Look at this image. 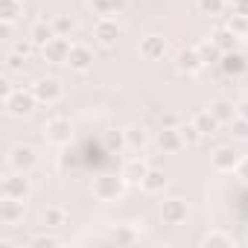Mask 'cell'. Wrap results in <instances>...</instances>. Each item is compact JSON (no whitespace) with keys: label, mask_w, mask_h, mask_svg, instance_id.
<instances>
[{"label":"cell","mask_w":248,"mask_h":248,"mask_svg":"<svg viewBox=\"0 0 248 248\" xmlns=\"http://www.w3.org/2000/svg\"><path fill=\"white\" fill-rule=\"evenodd\" d=\"M35 105H38V99H35L32 88H27V91L24 88H15L12 93L3 96V108H6L9 117H30L35 111Z\"/></svg>","instance_id":"obj_1"},{"label":"cell","mask_w":248,"mask_h":248,"mask_svg":"<svg viewBox=\"0 0 248 248\" xmlns=\"http://www.w3.org/2000/svg\"><path fill=\"white\" fill-rule=\"evenodd\" d=\"M126 178H123V172L120 175H105V178H93V184H91V193L99 199V202H120L123 199V193H126Z\"/></svg>","instance_id":"obj_2"},{"label":"cell","mask_w":248,"mask_h":248,"mask_svg":"<svg viewBox=\"0 0 248 248\" xmlns=\"http://www.w3.org/2000/svg\"><path fill=\"white\" fill-rule=\"evenodd\" d=\"M30 88H32L38 105H56V102L64 96V85H62L56 76H41V79H35Z\"/></svg>","instance_id":"obj_3"},{"label":"cell","mask_w":248,"mask_h":248,"mask_svg":"<svg viewBox=\"0 0 248 248\" xmlns=\"http://www.w3.org/2000/svg\"><path fill=\"white\" fill-rule=\"evenodd\" d=\"M6 164H9V170H15V172H27V175H30V172L38 167V152H35L32 146H27V143H18V146L9 149Z\"/></svg>","instance_id":"obj_4"},{"label":"cell","mask_w":248,"mask_h":248,"mask_svg":"<svg viewBox=\"0 0 248 248\" xmlns=\"http://www.w3.org/2000/svg\"><path fill=\"white\" fill-rule=\"evenodd\" d=\"M161 222L164 225H172V228H178V225H184L187 219H190V204L184 202V199H178V196H172V199H164L161 202Z\"/></svg>","instance_id":"obj_5"},{"label":"cell","mask_w":248,"mask_h":248,"mask_svg":"<svg viewBox=\"0 0 248 248\" xmlns=\"http://www.w3.org/2000/svg\"><path fill=\"white\" fill-rule=\"evenodd\" d=\"M44 138H47V143H53V146H67L70 138H73L70 120H67V117H50L47 126H44Z\"/></svg>","instance_id":"obj_6"},{"label":"cell","mask_w":248,"mask_h":248,"mask_svg":"<svg viewBox=\"0 0 248 248\" xmlns=\"http://www.w3.org/2000/svg\"><path fill=\"white\" fill-rule=\"evenodd\" d=\"M93 41L102 47V50H114L117 47V41H120V24L114 21V18H99L96 24H93Z\"/></svg>","instance_id":"obj_7"},{"label":"cell","mask_w":248,"mask_h":248,"mask_svg":"<svg viewBox=\"0 0 248 248\" xmlns=\"http://www.w3.org/2000/svg\"><path fill=\"white\" fill-rule=\"evenodd\" d=\"M0 193H3L6 199H21V202H27L30 193H32V184H30L27 172H15V170H12V172L3 178V187H0Z\"/></svg>","instance_id":"obj_8"},{"label":"cell","mask_w":248,"mask_h":248,"mask_svg":"<svg viewBox=\"0 0 248 248\" xmlns=\"http://www.w3.org/2000/svg\"><path fill=\"white\" fill-rule=\"evenodd\" d=\"M202 67H204V59H202L199 47H184L175 53V70L181 76H196Z\"/></svg>","instance_id":"obj_9"},{"label":"cell","mask_w":248,"mask_h":248,"mask_svg":"<svg viewBox=\"0 0 248 248\" xmlns=\"http://www.w3.org/2000/svg\"><path fill=\"white\" fill-rule=\"evenodd\" d=\"M70 38H64V35H56V38H50L44 47H41V56H44V62H50V64H67V56H70Z\"/></svg>","instance_id":"obj_10"},{"label":"cell","mask_w":248,"mask_h":248,"mask_svg":"<svg viewBox=\"0 0 248 248\" xmlns=\"http://www.w3.org/2000/svg\"><path fill=\"white\" fill-rule=\"evenodd\" d=\"M152 143H155V149H161L164 155H175V152H181V149H184L181 132H178V129H164V126L155 132Z\"/></svg>","instance_id":"obj_11"},{"label":"cell","mask_w":248,"mask_h":248,"mask_svg":"<svg viewBox=\"0 0 248 248\" xmlns=\"http://www.w3.org/2000/svg\"><path fill=\"white\" fill-rule=\"evenodd\" d=\"M167 50H170V44L164 35H146V38H140V47H138L140 59H146V62H161L167 56Z\"/></svg>","instance_id":"obj_12"},{"label":"cell","mask_w":248,"mask_h":248,"mask_svg":"<svg viewBox=\"0 0 248 248\" xmlns=\"http://www.w3.org/2000/svg\"><path fill=\"white\" fill-rule=\"evenodd\" d=\"M93 50L88 47V44H73L70 47V56H67V67L73 70V73H88L91 67H93Z\"/></svg>","instance_id":"obj_13"},{"label":"cell","mask_w":248,"mask_h":248,"mask_svg":"<svg viewBox=\"0 0 248 248\" xmlns=\"http://www.w3.org/2000/svg\"><path fill=\"white\" fill-rule=\"evenodd\" d=\"M239 158H242V155H239L233 146H219V149H213L210 164H213L216 172H233L236 164H239Z\"/></svg>","instance_id":"obj_14"},{"label":"cell","mask_w":248,"mask_h":248,"mask_svg":"<svg viewBox=\"0 0 248 248\" xmlns=\"http://www.w3.org/2000/svg\"><path fill=\"white\" fill-rule=\"evenodd\" d=\"M105 242H114V245H138L140 242V231L135 225H111L108 233H105Z\"/></svg>","instance_id":"obj_15"},{"label":"cell","mask_w":248,"mask_h":248,"mask_svg":"<svg viewBox=\"0 0 248 248\" xmlns=\"http://www.w3.org/2000/svg\"><path fill=\"white\" fill-rule=\"evenodd\" d=\"M210 41L222 50V53H233V50H239V44H242V35H236L228 24H219L216 30H213V35H210Z\"/></svg>","instance_id":"obj_16"},{"label":"cell","mask_w":248,"mask_h":248,"mask_svg":"<svg viewBox=\"0 0 248 248\" xmlns=\"http://www.w3.org/2000/svg\"><path fill=\"white\" fill-rule=\"evenodd\" d=\"M21 222H24V202L3 196V202H0V225L15 228V225H21Z\"/></svg>","instance_id":"obj_17"},{"label":"cell","mask_w":248,"mask_h":248,"mask_svg":"<svg viewBox=\"0 0 248 248\" xmlns=\"http://www.w3.org/2000/svg\"><path fill=\"white\" fill-rule=\"evenodd\" d=\"M120 172H123V178H126L129 184H140L146 178V172H149V161L143 155H135V158H129L126 164H123Z\"/></svg>","instance_id":"obj_18"},{"label":"cell","mask_w":248,"mask_h":248,"mask_svg":"<svg viewBox=\"0 0 248 248\" xmlns=\"http://www.w3.org/2000/svg\"><path fill=\"white\" fill-rule=\"evenodd\" d=\"M219 67H222V73H225V76L236 79V76H242V73L248 70V59H245L239 50H233V53H225V56H222Z\"/></svg>","instance_id":"obj_19"},{"label":"cell","mask_w":248,"mask_h":248,"mask_svg":"<svg viewBox=\"0 0 248 248\" xmlns=\"http://www.w3.org/2000/svg\"><path fill=\"white\" fill-rule=\"evenodd\" d=\"M167 172L164 170H158V167H149V172H146V178L140 181V190L143 193H149V196H155V193H164L167 190Z\"/></svg>","instance_id":"obj_20"},{"label":"cell","mask_w":248,"mask_h":248,"mask_svg":"<svg viewBox=\"0 0 248 248\" xmlns=\"http://www.w3.org/2000/svg\"><path fill=\"white\" fill-rule=\"evenodd\" d=\"M123 135H126V146H129L132 152H143V149L149 146V140H152L149 132H146L143 126H129Z\"/></svg>","instance_id":"obj_21"},{"label":"cell","mask_w":248,"mask_h":248,"mask_svg":"<svg viewBox=\"0 0 248 248\" xmlns=\"http://www.w3.org/2000/svg\"><path fill=\"white\" fill-rule=\"evenodd\" d=\"M41 225L44 228H62L67 225V207L64 204H47L41 213Z\"/></svg>","instance_id":"obj_22"},{"label":"cell","mask_w":248,"mask_h":248,"mask_svg":"<svg viewBox=\"0 0 248 248\" xmlns=\"http://www.w3.org/2000/svg\"><path fill=\"white\" fill-rule=\"evenodd\" d=\"M193 123L199 126V132H202L204 138H207V135H216V132H219V126H222V123L213 117V111H210V108L196 111V114H193Z\"/></svg>","instance_id":"obj_23"},{"label":"cell","mask_w":248,"mask_h":248,"mask_svg":"<svg viewBox=\"0 0 248 248\" xmlns=\"http://www.w3.org/2000/svg\"><path fill=\"white\" fill-rule=\"evenodd\" d=\"M207 108L213 111V117H216V120L222 123V126H228V123H231V120L236 117V105H233L231 99H222V96H219V99H213V102H210Z\"/></svg>","instance_id":"obj_24"},{"label":"cell","mask_w":248,"mask_h":248,"mask_svg":"<svg viewBox=\"0 0 248 248\" xmlns=\"http://www.w3.org/2000/svg\"><path fill=\"white\" fill-rule=\"evenodd\" d=\"M199 242H202V248H231V245H233V236L225 233V231H219V228H213V231H207Z\"/></svg>","instance_id":"obj_25"},{"label":"cell","mask_w":248,"mask_h":248,"mask_svg":"<svg viewBox=\"0 0 248 248\" xmlns=\"http://www.w3.org/2000/svg\"><path fill=\"white\" fill-rule=\"evenodd\" d=\"M91 9L99 18H114L117 12L126 9V0H91Z\"/></svg>","instance_id":"obj_26"},{"label":"cell","mask_w":248,"mask_h":248,"mask_svg":"<svg viewBox=\"0 0 248 248\" xmlns=\"http://www.w3.org/2000/svg\"><path fill=\"white\" fill-rule=\"evenodd\" d=\"M30 38L35 41V47H44L50 38H56V30H53V21L47 24V21H35L32 27H30Z\"/></svg>","instance_id":"obj_27"},{"label":"cell","mask_w":248,"mask_h":248,"mask_svg":"<svg viewBox=\"0 0 248 248\" xmlns=\"http://www.w3.org/2000/svg\"><path fill=\"white\" fill-rule=\"evenodd\" d=\"M178 132H181L184 149H196V146L204 140V135L199 132V126H196V123H181V126H178Z\"/></svg>","instance_id":"obj_28"},{"label":"cell","mask_w":248,"mask_h":248,"mask_svg":"<svg viewBox=\"0 0 248 248\" xmlns=\"http://www.w3.org/2000/svg\"><path fill=\"white\" fill-rule=\"evenodd\" d=\"M24 15V0H0V21L15 24Z\"/></svg>","instance_id":"obj_29"},{"label":"cell","mask_w":248,"mask_h":248,"mask_svg":"<svg viewBox=\"0 0 248 248\" xmlns=\"http://www.w3.org/2000/svg\"><path fill=\"white\" fill-rule=\"evenodd\" d=\"M196 9H199V15L219 18V15L228 9V0H196Z\"/></svg>","instance_id":"obj_30"},{"label":"cell","mask_w":248,"mask_h":248,"mask_svg":"<svg viewBox=\"0 0 248 248\" xmlns=\"http://www.w3.org/2000/svg\"><path fill=\"white\" fill-rule=\"evenodd\" d=\"M196 47H199V53H202L204 64H219V62H222V56H225V53H222V50H219L210 38H207V41H199Z\"/></svg>","instance_id":"obj_31"},{"label":"cell","mask_w":248,"mask_h":248,"mask_svg":"<svg viewBox=\"0 0 248 248\" xmlns=\"http://www.w3.org/2000/svg\"><path fill=\"white\" fill-rule=\"evenodd\" d=\"M228 129H231V135H233V140H239V143H248V120L245 117H233L231 123H228Z\"/></svg>","instance_id":"obj_32"},{"label":"cell","mask_w":248,"mask_h":248,"mask_svg":"<svg viewBox=\"0 0 248 248\" xmlns=\"http://www.w3.org/2000/svg\"><path fill=\"white\" fill-rule=\"evenodd\" d=\"M56 245H62V239L56 233H35V236H30V248H56Z\"/></svg>","instance_id":"obj_33"},{"label":"cell","mask_w":248,"mask_h":248,"mask_svg":"<svg viewBox=\"0 0 248 248\" xmlns=\"http://www.w3.org/2000/svg\"><path fill=\"white\" fill-rule=\"evenodd\" d=\"M53 30H56V35H64V38H70L76 27H73V21H70L67 15H56V18H53Z\"/></svg>","instance_id":"obj_34"},{"label":"cell","mask_w":248,"mask_h":248,"mask_svg":"<svg viewBox=\"0 0 248 248\" xmlns=\"http://www.w3.org/2000/svg\"><path fill=\"white\" fill-rule=\"evenodd\" d=\"M27 64H30V59L21 56V53H15V50L6 56V70H9V73H18V70H24Z\"/></svg>","instance_id":"obj_35"},{"label":"cell","mask_w":248,"mask_h":248,"mask_svg":"<svg viewBox=\"0 0 248 248\" xmlns=\"http://www.w3.org/2000/svg\"><path fill=\"white\" fill-rule=\"evenodd\" d=\"M228 27H231L236 35H248V18H245V15H236V12H231V18H228Z\"/></svg>","instance_id":"obj_36"},{"label":"cell","mask_w":248,"mask_h":248,"mask_svg":"<svg viewBox=\"0 0 248 248\" xmlns=\"http://www.w3.org/2000/svg\"><path fill=\"white\" fill-rule=\"evenodd\" d=\"M105 146H108V149H123V146H126V135L108 132V135H105Z\"/></svg>","instance_id":"obj_37"},{"label":"cell","mask_w":248,"mask_h":248,"mask_svg":"<svg viewBox=\"0 0 248 248\" xmlns=\"http://www.w3.org/2000/svg\"><path fill=\"white\" fill-rule=\"evenodd\" d=\"M12 50H15V53H21V56H27V59H30V56H32V50H35V41H32V38H30V35H27V41H15V47H12Z\"/></svg>","instance_id":"obj_38"},{"label":"cell","mask_w":248,"mask_h":248,"mask_svg":"<svg viewBox=\"0 0 248 248\" xmlns=\"http://www.w3.org/2000/svg\"><path fill=\"white\" fill-rule=\"evenodd\" d=\"M233 172H236V178L248 181V155H242V158H239V164H236V170H233Z\"/></svg>","instance_id":"obj_39"},{"label":"cell","mask_w":248,"mask_h":248,"mask_svg":"<svg viewBox=\"0 0 248 248\" xmlns=\"http://www.w3.org/2000/svg\"><path fill=\"white\" fill-rule=\"evenodd\" d=\"M161 126H164V129H178V126H181V120H178L175 114H167V117L161 120Z\"/></svg>","instance_id":"obj_40"},{"label":"cell","mask_w":248,"mask_h":248,"mask_svg":"<svg viewBox=\"0 0 248 248\" xmlns=\"http://www.w3.org/2000/svg\"><path fill=\"white\" fill-rule=\"evenodd\" d=\"M231 12H236V15H245V18H248V0H236V3H231Z\"/></svg>","instance_id":"obj_41"},{"label":"cell","mask_w":248,"mask_h":248,"mask_svg":"<svg viewBox=\"0 0 248 248\" xmlns=\"http://www.w3.org/2000/svg\"><path fill=\"white\" fill-rule=\"evenodd\" d=\"M236 114H239V117H245V120H248V96H245V99H239V102H236Z\"/></svg>","instance_id":"obj_42"},{"label":"cell","mask_w":248,"mask_h":248,"mask_svg":"<svg viewBox=\"0 0 248 248\" xmlns=\"http://www.w3.org/2000/svg\"><path fill=\"white\" fill-rule=\"evenodd\" d=\"M231 3H236V0H228V6H231Z\"/></svg>","instance_id":"obj_43"},{"label":"cell","mask_w":248,"mask_h":248,"mask_svg":"<svg viewBox=\"0 0 248 248\" xmlns=\"http://www.w3.org/2000/svg\"><path fill=\"white\" fill-rule=\"evenodd\" d=\"M245 242H248V233H245Z\"/></svg>","instance_id":"obj_44"}]
</instances>
